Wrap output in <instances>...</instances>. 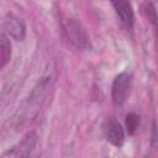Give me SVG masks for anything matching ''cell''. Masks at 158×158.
Returning a JSON list of instances; mask_svg holds the SVG:
<instances>
[{"label": "cell", "mask_w": 158, "mask_h": 158, "mask_svg": "<svg viewBox=\"0 0 158 158\" xmlns=\"http://www.w3.org/2000/svg\"><path fill=\"white\" fill-rule=\"evenodd\" d=\"M53 83L54 77L51 72H47L38 79V81L32 88L31 93L22 102V105L19 107L15 115V121L17 122V125H22L36 117V115L43 106L44 101L47 100V96L49 95V91L53 88Z\"/></svg>", "instance_id": "obj_1"}, {"label": "cell", "mask_w": 158, "mask_h": 158, "mask_svg": "<svg viewBox=\"0 0 158 158\" xmlns=\"http://www.w3.org/2000/svg\"><path fill=\"white\" fill-rule=\"evenodd\" d=\"M37 143V135L35 131H28L20 141L14 143L0 154V158H30Z\"/></svg>", "instance_id": "obj_2"}, {"label": "cell", "mask_w": 158, "mask_h": 158, "mask_svg": "<svg viewBox=\"0 0 158 158\" xmlns=\"http://www.w3.org/2000/svg\"><path fill=\"white\" fill-rule=\"evenodd\" d=\"M132 84V75L128 72H122L117 74L111 85V98L116 106H121L127 96L130 95Z\"/></svg>", "instance_id": "obj_3"}, {"label": "cell", "mask_w": 158, "mask_h": 158, "mask_svg": "<svg viewBox=\"0 0 158 158\" xmlns=\"http://www.w3.org/2000/svg\"><path fill=\"white\" fill-rule=\"evenodd\" d=\"M4 30L15 41H22L26 35V26L23 21L17 16H15L14 14H7L5 16Z\"/></svg>", "instance_id": "obj_4"}, {"label": "cell", "mask_w": 158, "mask_h": 158, "mask_svg": "<svg viewBox=\"0 0 158 158\" xmlns=\"http://www.w3.org/2000/svg\"><path fill=\"white\" fill-rule=\"evenodd\" d=\"M120 22L126 27V28H131L133 26L135 22V14H133V9L131 2L128 1H114L111 2Z\"/></svg>", "instance_id": "obj_5"}, {"label": "cell", "mask_w": 158, "mask_h": 158, "mask_svg": "<svg viewBox=\"0 0 158 158\" xmlns=\"http://www.w3.org/2000/svg\"><path fill=\"white\" fill-rule=\"evenodd\" d=\"M106 138L115 147L120 148V147L123 146V143H125V130L117 120H115V118L109 120V122L106 125Z\"/></svg>", "instance_id": "obj_6"}, {"label": "cell", "mask_w": 158, "mask_h": 158, "mask_svg": "<svg viewBox=\"0 0 158 158\" xmlns=\"http://www.w3.org/2000/svg\"><path fill=\"white\" fill-rule=\"evenodd\" d=\"M68 35L70 36L72 41L75 42L78 46H85L88 43V37L85 35V32L79 27V25L77 22H69L68 23Z\"/></svg>", "instance_id": "obj_7"}, {"label": "cell", "mask_w": 158, "mask_h": 158, "mask_svg": "<svg viewBox=\"0 0 158 158\" xmlns=\"http://www.w3.org/2000/svg\"><path fill=\"white\" fill-rule=\"evenodd\" d=\"M138 123H139V117L137 114L135 112H128L126 115V118H125V128L127 131L128 135H133L138 127Z\"/></svg>", "instance_id": "obj_8"}, {"label": "cell", "mask_w": 158, "mask_h": 158, "mask_svg": "<svg viewBox=\"0 0 158 158\" xmlns=\"http://www.w3.org/2000/svg\"><path fill=\"white\" fill-rule=\"evenodd\" d=\"M148 7H149V10L147 11V12H148V17L151 19V21H152L153 23H156V20H157L156 10H154V7H153V5H152V4H148Z\"/></svg>", "instance_id": "obj_9"}, {"label": "cell", "mask_w": 158, "mask_h": 158, "mask_svg": "<svg viewBox=\"0 0 158 158\" xmlns=\"http://www.w3.org/2000/svg\"><path fill=\"white\" fill-rule=\"evenodd\" d=\"M1 67H2V64H1V63H0V70H1Z\"/></svg>", "instance_id": "obj_10"}]
</instances>
